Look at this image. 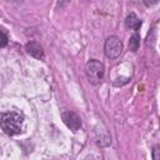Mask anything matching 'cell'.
<instances>
[{"instance_id":"cell-1","label":"cell","mask_w":160,"mask_h":160,"mask_svg":"<svg viewBox=\"0 0 160 160\" xmlns=\"http://www.w3.org/2000/svg\"><path fill=\"white\" fill-rule=\"evenodd\" d=\"M22 122H24L22 115L19 112H15V111L5 112L0 118V126H1L2 131L10 136H14V135H18L21 132Z\"/></svg>"},{"instance_id":"cell-2","label":"cell","mask_w":160,"mask_h":160,"mask_svg":"<svg viewBox=\"0 0 160 160\" xmlns=\"http://www.w3.org/2000/svg\"><path fill=\"white\" fill-rule=\"evenodd\" d=\"M85 71L89 81L92 85H98L104 78V72H105L104 64L98 60H90L85 66Z\"/></svg>"},{"instance_id":"cell-3","label":"cell","mask_w":160,"mask_h":160,"mask_svg":"<svg viewBox=\"0 0 160 160\" xmlns=\"http://www.w3.org/2000/svg\"><path fill=\"white\" fill-rule=\"evenodd\" d=\"M105 55L110 59H115L122 50V42L118 36H109L105 41Z\"/></svg>"},{"instance_id":"cell-4","label":"cell","mask_w":160,"mask_h":160,"mask_svg":"<svg viewBox=\"0 0 160 160\" xmlns=\"http://www.w3.org/2000/svg\"><path fill=\"white\" fill-rule=\"evenodd\" d=\"M61 118H62V121L65 122V125L72 130V131H78L81 126V121H80V118L72 112V111H64L61 114Z\"/></svg>"},{"instance_id":"cell-5","label":"cell","mask_w":160,"mask_h":160,"mask_svg":"<svg viewBox=\"0 0 160 160\" xmlns=\"http://www.w3.org/2000/svg\"><path fill=\"white\" fill-rule=\"evenodd\" d=\"M26 51H28L31 56H34V58H36V59H42V58H44L42 49H41V46L38 45L36 42H29V44L26 45Z\"/></svg>"},{"instance_id":"cell-6","label":"cell","mask_w":160,"mask_h":160,"mask_svg":"<svg viewBox=\"0 0 160 160\" xmlns=\"http://www.w3.org/2000/svg\"><path fill=\"white\" fill-rule=\"evenodd\" d=\"M125 25H126V28H130V29H134V30H139L140 26H141V20L134 12H131V14L128 15V18L125 20Z\"/></svg>"},{"instance_id":"cell-7","label":"cell","mask_w":160,"mask_h":160,"mask_svg":"<svg viewBox=\"0 0 160 160\" xmlns=\"http://www.w3.org/2000/svg\"><path fill=\"white\" fill-rule=\"evenodd\" d=\"M139 46H140V36H139L138 32H135V34L130 38V40H129V48H130V50L136 51V50L139 49Z\"/></svg>"},{"instance_id":"cell-8","label":"cell","mask_w":160,"mask_h":160,"mask_svg":"<svg viewBox=\"0 0 160 160\" xmlns=\"http://www.w3.org/2000/svg\"><path fill=\"white\" fill-rule=\"evenodd\" d=\"M8 41H9V38L6 35V32H4L2 30H0V48H4L8 45Z\"/></svg>"},{"instance_id":"cell-9","label":"cell","mask_w":160,"mask_h":160,"mask_svg":"<svg viewBox=\"0 0 160 160\" xmlns=\"http://www.w3.org/2000/svg\"><path fill=\"white\" fill-rule=\"evenodd\" d=\"M152 160H160V158H159V146H154V149H152Z\"/></svg>"}]
</instances>
